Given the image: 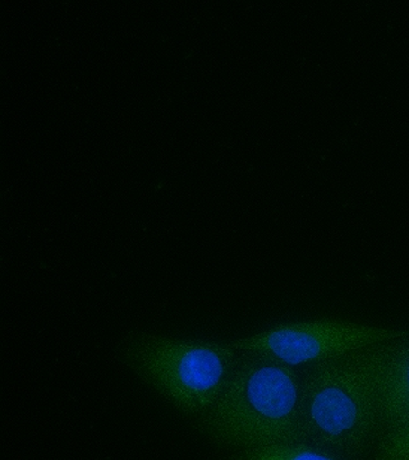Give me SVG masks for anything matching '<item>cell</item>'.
<instances>
[{"label":"cell","mask_w":409,"mask_h":460,"mask_svg":"<svg viewBox=\"0 0 409 460\" xmlns=\"http://www.w3.org/2000/svg\"><path fill=\"white\" fill-rule=\"evenodd\" d=\"M408 339L306 366L301 372L303 441L341 460L365 456L384 432L385 383Z\"/></svg>","instance_id":"1"},{"label":"cell","mask_w":409,"mask_h":460,"mask_svg":"<svg viewBox=\"0 0 409 460\" xmlns=\"http://www.w3.org/2000/svg\"><path fill=\"white\" fill-rule=\"evenodd\" d=\"M202 428L217 443L245 449L303 441L301 374L247 353L204 414Z\"/></svg>","instance_id":"2"},{"label":"cell","mask_w":409,"mask_h":460,"mask_svg":"<svg viewBox=\"0 0 409 460\" xmlns=\"http://www.w3.org/2000/svg\"><path fill=\"white\" fill-rule=\"evenodd\" d=\"M236 352L230 343L151 334H135L124 348L133 370L190 414H205L213 407L237 365Z\"/></svg>","instance_id":"3"},{"label":"cell","mask_w":409,"mask_h":460,"mask_svg":"<svg viewBox=\"0 0 409 460\" xmlns=\"http://www.w3.org/2000/svg\"><path fill=\"white\" fill-rule=\"evenodd\" d=\"M409 338L407 329H385L339 320L281 323L232 341L236 350L260 354L290 367L310 366L362 348Z\"/></svg>","instance_id":"4"},{"label":"cell","mask_w":409,"mask_h":460,"mask_svg":"<svg viewBox=\"0 0 409 460\" xmlns=\"http://www.w3.org/2000/svg\"><path fill=\"white\" fill-rule=\"evenodd\" d=\"M381 414L384 431L409 416V339L387 374Z\"/></svg>","instance_id":"5"},{"label":"cell","mask_w":409,"mask_h":460,"mask_svg":"<svg viewBox=\"0 0 409 460\" xmlns=\"http://www.w3.org/2000/svg\"><path fill=\"white\" fill-rule=\"evenodd\" d=\"M235 460H341L306 441L265 445L245 449Z\"/></svg>","instance_id":"6"},{"label":"cell","mask_w":409,"mask_h":460,"mask_svg":"<svg viewBox=\"0 0 409 460\" xmlns=\"http://www.w3.org/2000/svg\"><path fill=\"white\" fill-rule=\"evenodd\" d=\"M374 460H409V416L381 434Z\"/></svg>","instance_id":"7"}]
</instances>
